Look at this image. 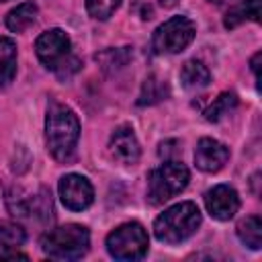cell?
Segmentation results:
<instances>
[{"label": "cell", "mask_w": 262, "mask_h": 262, "mask_svg": "<svg viewBox=\"0 0 262 262\" xmlns=\"http://www.w3.org/2000/svg\"><path fill=\"white\" fill-rule=\"evenodd\" d=\"M80 137V121L76 113L59 102H53L45 119V141L49 154L63 162L74 154V147Z\"/></svg>", "instance_id": "obj_1"}, {"label": "cell", "mask_w": 262, "mask_h": 262, "mask_svg": "<svg viewBox=\"0 0 262 262\" xmlns=\"http://www.w3.org/2000/svg\"><path fill=\"white\" fill-rule=\"evenodd\" d=\"M201 225V211L192 201H182L166 209L154 221V235L164 244H180L188 239Z\"/></svg>", "instance_id": "obj_2"}, {"label": "cell", "mask_w": 262, "mask_h": 262, "mask_svg": "<svg viewBox=\"0 0 262 262\" xmlns=\"http://www.w3.org/2000/svg\"><path fill=\"white\" fill-rule=\"evenodd\" d=\"M41 250L55 260H78L90 248V233L84 225L66 223L41 235Z\"/></svg>", "instance_id": "obj_3"}, {"label": "cell", "mask_w": 262, "mask_h": 262, "mask_svg": "<svg viewBox=\"0 0 262 262\" xmlns=\"http://www.w3.org/2000/svg\"><path fill=\"white\" fill-rule=\"evenodd\" d=\"M190 180L188 168L180 160H166L147 176V199L151 205H162L182 192Z\"/></svg>", "instance_id": "obj_4"}, {"label": "cell", "mask_w": 262, "mask_h": 262, "mask_svg": "<svg viewBox=\"0 0 262 262\" xmlns=\"http://www.w3.org/2000/svg\"><path fill=\"white\" fill-rule=\"evenodd\" d=\"M149 239L141 223H123L106 235V252L115 260H139L147 254Z\"/></svg>", "instance_id": "obj_5"}, {"label": "cell", "mask_w": 262, "mask_h": 262, "mask_svg": "<svg viewBox=\"0 0 262 262\" xmlns=\"http://www.w3.org/2000/svg\"><path fill=\"white\" fill-rule=\"evenodd\" d=\"M196 35V25L188 16H172L166 23H162L154 37L151 45L158 53H180L184 51Z\"/></svg>", "instance_id": "obj_6"}, {"label": "cell", "mask_w": 262, "mask_h": 262, "mask_svg": "<svg viewBox=\"0 0 262 262\" xmlns=\"http://www.w3.org/2000/svg\"><path fill=\"white\" fill-rule=\"evenodd\" d=\"M35 51L41 63H45L49 70H59L72 55V41L66 31L61 29H49L41 33L35 41Z\"/></svg>", "instance_id": "obj_7"}, {"label": "cell", "mask_w": 262, "mask_h": 262, "mask_svg": "<svg viewBox=\"0 0 262 262\" xmlns=\"http://www.w3.org/2000/svg\"><path fill=\"white\" fill-rule=\"evenodd\" d=\"M59 199L70 211H84L94 201V188L82 174H66L59 180Z\"/></svg>", "instance_id": "obj_8"}, {"label": "cell", "mask_w": 262, "mask_h": 262, "mask_svg": "<svg viewBox=\"0 0 262 262\" xmlns=\"http://www.w3.org/2000/svg\"><path fill=\"white\" fill-rule=\"evenodd\" d=\"M205 207L211 213V217L219 221L231 219L239 209V196L233 186L229 184H217L211 190L205 192Z\"/></svg>", "instance_id": "obj_9"}, {"label": "cell", "mask_w": 262, "mask_h": 262, "mask_svg": "<svg viewBox=\"0 0 262 262\" xmlns=\"http://www.w3.org/2000/svg\"><path fill=\"white\" fill-rule=\"evenodd\" d=\"M229 160V147L213 137L199 139L194 147V164L203 172H219Z\"/></svg>", "instance_id": "obj_10"}, {"label": "cell", "mask_w": 262, "mask_h": 262, "mask_svg": "<svg viewBox=\"0 0 262 262\" xmlns=\"http://www.w3.org/2000/svg\"><path fill=\"white\" fill-rule=\"evenodd\" d=\"M108 151L111 156L121 164H135L139 160V141L129 125H119L108 139Z\"/></svg>", "instance_id": "obj_11"}, {"label": "cell", "mask_w": 262, "mask_h": 262, "mask_svg": "<svg viewBox=\"0 0 262 262\" xmlns=\"http://www.w3.org/2000/svg\"><path fill=\"white\" fill-rule=\"evenodd\" d=\"M248 20L252 23L260 20V0H239L233 6H229V10L223 16V27L231 31Z\"/></svg>", "instance_id": "obj_12"}, {"label": "cell", "mask_w": 262, "mask_h": 262, "mask_svg": "<svg viewBox=\"0 0 262 262\" xmlns=\"http://www.w3.org/2000/svg\"><path fill=\"white\" fill-rule=\"evenodd\" d=\"M180 80H182L184 88H188V90H201V88L209 86V82H211V72H209V68H207L203 61H199V59H188V61L182 66V70H180Z\"/></svg>", "instance_id": "obj_13"}, {"label": "cell", "mask_w": 262, "mask_h": 262, "mask_svg": "<svg viewBox=\"0 0 262 262\" xmlns=\"http://www.w3.org/2000/svg\"><path fill=\"white\" fill-rule=\"evenodd\" d=\"M16 76V45L8 37H0V88L8 86Z\"/></svg>", "instance_id": "obj_14"}, {"label": "cell", "mask_w": 262, "mask_h": 262, "mask_svg": "<svg viewBox=\"0 0 262 262\" xmlns=\"http://www.w3.org/2000/svg\"><path fill=\"white\" fill-rule=\"evenodd\" d=\"M37 14H39V8L35 2H23L6 14V27L12 33H23L37 20Z\"/></svg>", "instance_id": "obj_15"}, {"label": "cell", "mask_w": 262, "mask_h": 262, "mask_svg": "<svg viewBox=\"0 0 262 262\" xmlns=\"http://www.w3.org/2000/svg\"><path fill=\"white\" fill-rule=\"evenodd\" d=\"M170 94V86L164 78H158V76H149L145 78L143 86H141V94L137 98V104L139 106H145V104H156L164 98H168Z\"/></svg>", "instance_id": "obj_16"}, {"label": "cell", "mask_w": 262, "mask_h": 262, "mask_svg": "<svg viewBox=\"0 0 262 262\" xmlns=\"http://www.w3.org/2000/svg\"><path fill=\"white\" fill-rule=\"evenodd\" d=\"M237 237L252 250H260L262 246V221L258 215H250L237 223Z\"/></svg>", "instance_id": "obj_17"}, {"label": "cell", "mask_w": 262, "mask_h": 262, "mask_svg": "<svg viewBox=\"0 0 262 262\" xmlns=\"http://www.w3.org/2000/svg\"><path fill=\"white\" fill-rule=\"evenodd\" d=\"M27 239L25 229L12 221H0V256L20 248Z\"/></svg>", "instance_id": "obj_18"}, {"label": "cell", "mask_w": 262, "mask_h": 262, "mask_svg": "<svg viewBox=\"0 0 262 262\" xmlns=\"http://www.w3.org/2000/svg\"><path fill=\"white\" fill-rule=\"evenodd\" d=\"M237 106V96L233 92H221L207 108H205V119L211 123L221 121L225 115H229V111H233Z\"/></svg>", "instance_id": "obj_19"}, {"label": "cell", "mask_w": 262, "mask_h": 262, "mask_svg": "<svg viewBox=\"0 0 262 262\" xmlns=\"http://www.w3.org/2000/svg\"><path fill=\"white\" fill-rule=\"evenodd\" d=\"M121 2L123 0H86V10L92 18L106 20L121 6Z\"/></svg>", "instance_id": "obj_20"}, {"label": "cell", "mask_w": 262, "mask_h": 262, "mask_svg": "<svg viewBox=\"0 0 262 262\" xmlns=\"http://www.w3.org/2000/svg\"><path fill=\"white\" fill-rule=\"evenodd\" d=\"M180 143L178 141H174V139H170V141H164V143H160V156L164 158V160H176V156L182 151V147H178Z\"/></svg>", "instance_id": "obj_21"}, {"label": "cell", "mask_w": 262, "mask_h": 262, "mask_svg": "<svg viewBox=\"0 0 262 262\" xmlns=\"http://www.w3.org/2000/svg\"><path fill=\"white\" fill-rule=\"evenodd\" d=\"M260 53H256L254 57H252V61H250V66H252V72H254V76H256V84L260 82Z\"/></svg>", "instance_id": "obj_22"}, {"label": "cell", "mask_w": 262, "mask_h": 262, "mask_svg": "<svg viewBox=\"0 0 262 262\" xmlns=\"http://www.w3.org/2000/svg\"><path fill=\"white\" fill-rule=\"evenodd\" d=\"M209 2H213V4H221V2H225V0H209Z\"/></svg>", "instance_id": "obj_23"}]
</instances>
